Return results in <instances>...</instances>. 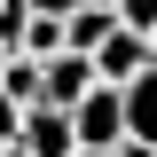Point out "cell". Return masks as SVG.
Instances as JSON below:
<instances>
[{
    "mask_svg": "<svg viewBox=\"0 0 157 157\" xmlns=\"http://www.w3.org/2000/svg\"><path fill=\"white\" fill-rule=\"evenodd\" d=\"M71 134H78V149H110V141H126V94H118L110 78H94V86L71 102Z\"/></svg>",
    "mask_w": 157,
    "mask_h": 157,
    "instance_id": "6da1fadb",
    "label": "cell"
},
{
    "mask_svg": "<svg viewBox=\"0 0 157 157\" xmlns=\"http://www.w3.org/2000/svg\"><path fill=\"white\" fill-rule=\"evenodd\" d=\"M86 63H94V78H110V86H126V78L149 63V32H134V24H110V32L86 47Z\"/></svg>",
    "mask_w": 157,
    "mask_h": 157,
    "instance_id": "7a4b0ae2",
    "label": "cell"
},
{
    "mask_svg": "<svg viewBox=\"0 0 157 157\" xmlns=\"http://www.w3.org/2000/svg\"><path fill=\"white\" fill-rule=\"evenodd\" d=\"M16 141L32 157H71L78 149V134H71V110L63 102H24V126H16Z\"/></svg>",
    "mask_w": 157,
    "mask_h": 157,
    "instance_id": "3957f363",
    "label": "cell"
},
{
    "mask_svg": "<svg viewBox=\"0 0 157 157\" xmlns=\"http://www.w3.org/2000/svg\"><path fill=\"white\" fill-rule=\"evenodd\" d=\"M86 86H94V63L78 55V47H55V55H39V102H63V110H71Z\"/></svg>",
    "mask_w": 157,
    "mask_h": 157,
    "instance_id": "277c9868",
    "label": "cell"
},
{
    "mask_svg": "<svg viewBox=\"0 0 157 157\" xmlns=\"http://www.w3.org/2000/svg\"><path fill=\"white\" fill-rule=\"evenodd\" d=\"M118 94H126V134H134V141H157V63H141Z\"/></svg>",
    "mask_w": 157,
    "mask_h": 157,
    "instance_id": "5b68a950",
    "label": "cell"
},
{
    "mask_svg": "<svg viewBox=\"0 0 157 157\" xmlns=\"http://www.w3.org/2000/svg\"><path fill=\"white\" fill-rule=\"evenodd\" d=\"M55 47H63V16L32 8V24H24V55H55Z\"/></svg>",
    "mask_w": 157,
    "mask_h": 157,
    "instance_id": "8992f818",
    "label": "cell"
},
{
    "mask_svg": "<svg viewBox=\"0 0 157 157\" xmlns=\"http://www.w3.org/2000/svg\"><path fill=\"white\" fill-rule=\"evenodd\" d=\"M24 24H32V0H0V47H24Z\"/></svg>",
    "mask_w": 157,
    "mask_h": 157,
    "instance_id": "52a82bcc",
    "label": "cell"
},
{
    "mask_svg": "<svg viewBox=\"0 0 157 157\" xmlns=\"http://www.w3.org/2000/svg\"><path fill=\"white\" fill-rule=\"evenodd\" d=\"M118 24H134V32H157V0H110Z\"/></svg>",
    "mask_w": 157,
    "mask_h": 157,
    "instance_id": "ba28073f",
    "label": "cell"
},
{
    "mask_svg": "<svg viewBox=\"0 0 157 157\" xmlns=\"http://www.w3.org/2000/svg\"><path fill=\"white\" fill-rule=\"evenodd\" d=\"M16 126H24V102L0 86V141H16Z\"/></svg>",
    "mask_w": 157,
    "mask_h": 157,
    "instance_id": "9c48e42d",
    "label": "cell"
},
{
    "mask_svg": "<svg viewBox=\"0 0 157 157\" xmlns=\"http://www.w3.org/2000/svg\"><path fill=\"white\" fill-rule=\"evenodd\" d=\"M110 157H157V141H134V134H126V141H110Z\"/></svg>",
    "mask_w": 157,
    "mask_h": 157,
    "instance_id": "30bf717a",
    "label": "cell"
},
{
    "mask_svg": "<svg viewBox=\"0 0 157 157\" xmlns=\"http://www.w3.org/2000/svg\"><path fill=\"white\" fill-rule=\"evenodd\" d=\"M32 8H47V16H71V8H78V0H32Z\"/></svg>",
    "mask_w": 157,
    "mask_h": 157,
    "instance_id": "8fae6325",
    "label": "cell"
},
{
    "mask_svg": "<svg viewBox=\"0 0 157 157\" xmlns=\"http://www.w3.org/2000/svg\"><path fill=\"white\" fill-rule=\"evenodd\" d=\"M71 157H110V149H71Z\"/></svg>",
    "mask_w": 157,
    "mask_h": 157,
    "instance_id": "7c38bea8",
    "label": "cell"
},
{
    "mask_svg": "<svg viewBox=\"0 0 157 157\" xmlns=\"http://www.w3.org/2000/svg\"><path fill=\"white\" fill-rule=\"evenodd\" d=\"M149 63H157V32H149Z\"/></svg>",
    "mask_w": 157,
    "mask_h": 157,
    "instance_id": "4fadbf2b",
    "label": "cell"
}]
</instances>
